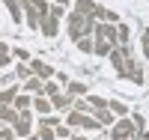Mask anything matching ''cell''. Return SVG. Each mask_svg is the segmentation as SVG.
I'll return each mask as SVG.
<instances>
[{
    "mask_svg": "<svg viewBox=\"0 0 149 140\" xmlns=\"http://www.w3.org/2000/svg\"><path fill=\"white\" fill-rule=\"evenodd\" d=\"M15 78H21V81L33 78V69H30V66H24V63H18V69H15Z\"/></svg>",
    "mask_w": 149,
    "mask_h": 140,
    "instance_id": "24",
    "label": "cell"
},
{
    "mask_svg": "<svg viewBox=\"0 0 149 140\" xmlns=\"http://www.w3.org/2000/svg\"><path fill=\"white\" fill-rule=\"evenodd\" d=\"M39 140H57L54 128H48V125H39Z\"/></svg>",
    "mask_w": 149,
    "mask_h": 140,
    "instance_id": "28",
    "label": "cell"
},
{
    "mask_svg": "<svg viewBox=\"0 0 149 140\" xmlns=\"http://www.w3.org/2000/svg\"><path fill=\"white\" fill-rule=\"evenodd\" d=\"M116 39H119V45H128V39H131L128 24H116Z\"/></svg>",
    "mask_w": 149,
    "mask_h": 140,
    "instance_id": "20",
    "label": "cell"
},
{
    "mask_svg": "<svg viewBox=\"0 0 149 140\" xmlns=\"http://www.w3.org/2000/svg\"><path fill=\"white\" fill-rule=\"evenodd\" d=\"M24 140H39V134H30V137H24Z\"/></svg>",
    "mask_w": 149,
    "mask_h": 140,
    "instance_id": "36",
    "label": "cell"
},
{
    "mask_svg": "<svg viewBox=\"0 0 149 140\" xmlns=\"http://www.w3.org/2000/svg\"><path fill=\"white\" fill-rule=\"evenodd\" d=\"M131 134H134V122L128 116H122L113 125V131H110V140H131Z\"/></svg>",
    "mask_w": 149,
    "mask_h": 140,
    "instance_id": "5",
    "label": "cell"
},
{
    "mask_svg": "<svg viewBox=\"0 0 149 140\" xmlns=\"http://www.w3.org/2000/svg\"><path fill=\"white\" fill-rule=\"evenodd\" d=\"M51 104H54V110H69L74 104V98L69 93H57V95H51Z\"/></svg>",
    "mask_w": 149,
    "mask_h": 140,
    "instance_id": "10",
    "label": "cell"
},
{
    "mask_svg": "<svg viewBox=\"0 0 149 140\" xmlns=\"http://www.w3.org/2000/svg\"><path fill=\"white\" fill-rule=\"evenodd\" d=\"M3 3H6V9H9L12 21H21V18H24V6L18 3V0H3Z\"/></svg>",
    "mask_w": 149,
    "mask_h": 140,
    "instance_id": "17",
    "label": "cell"
},
{
    "mask_svg": "<svg viewBox=\"0 0 149 140\" xmlns=\"http://www.w3.org/2000/svg\"><path fill=\"white\" fill-rule=\"evenodd\" d=\"M116 45H110L107 39H93V54L95 57H110V51H113Z\"/></svg>",
    "mask_w": 149,
    "mask_h": 140,
    "instance_id": "11",
    "label": "cell"
},
{
    "mask_svg": "<svg viewBox=\"0 0 149 140\" xmlns=\"http://www.w3.org/2000/svg\"><path fill=\"white\" fill-rule=\"evenodd\" d=\"M54 134H57V140H69L72 137V128H69V125H57Z\"/></svg>",
    "mask_w": 149,
    "mask_h": 140,
    "instance_id": "27",
    "label": "cell"
},
{
    "mask_svg": "<svg viewBox=\"0 0 149 140\" xmlns=\"http://www.w3.org/2000/svg\"><path fill=\"white\" fill-rule=\"evenodd\" d=\"M119 78H125V81H131V84H143V78H146V75H143V69L137 66V60L131 57V60L125 63V72H122Z\"/></svg>",
    "mask_w": 149,
    "mask_h": 140,
    "instance_id": "7",
    "label": "cell"
},
{
    "mask_svg": "<svg viewBox=\"0 0 149 140\" xmlns=\"http://www.w3.org/2000/svg\"><path fill=\"white\" fill-rule=\"evenodd\" d=\"M107 110L116 113V116H125V113H128V107L122 104V101H107Z\"/></svg>",
    "mask_w": 149,
    "mask_h": 140,
    "instance_id": "23",
    "label": "cell"
},
{
    "mask_svg": "<svg viewBox=\"0 0 149 140\" xmlns=\"http://www.w3.org/2000/svg\"><path fill=\"white\" fill-rule=\"evenodd\" d=\"M15 140H24V137H15Z\"/></svg>",
    "mask_w": 149,
    "mask_h": 140,
    "instance_id": "38",
    "label": "cell"
},
{
    "mask_svg": "<svg viewBox=\"0 0 149 140\" xmlns=\"http://www.w3.org/2000/svg\"><path fill=\"white\" fill-rule=\"evenodd\" d=\"M86 101H90L93 110H104L107 107V98H102V95H90V93H86Z\"/></svg>",
    "mask_w": 149,
    "mask_h": 140,
    "instance_id": "22",
    "label": "cell"
},
{
    "mask_svg": "<svg viewBox=\"0 0 149 140\" xmlns=\"http://www.w3.org/2000/svg\"><path fill=\"white\" fill-rule=\"evenodd\" d=\"M15 57H18V60H30V54H27L24 48H15Z\"/></svg>",
    "mask_w": 149,
    "mask_h": 140,
    "instance_id": "34",
    "label": "cell"
},
{
    "mask_svg": "<svg viewBox=\"0 0 149 140\" xmlns=\"http://www.w3.org/2000/svg\"><path fill=\"white\" fill-rule=\"evenodd\" d=\"M66 3H72V0H57V6H66Z\"/></svg>",
    "mask_w": 149,
    "mask_h": 140,
    "instance_id": "35",
    "label": "cell"
},
{
    "mask_svg": "<svg viewBox=\"0 0 149 140\" xmlns=\"http://www.w3.org/2000/svg\"><path fill=\"white\" fill-rule=\"evenodd\" d=\"M12 131H15L18 137H30V131H33V116H30V110H21V113H18V119L12 122Z\"/></svg>",
    "mask_w": 149,
    "mask_h": 140,
    "instance_id": "4",
    "label": "cell"
},
{
    "mask_svg": "<svg viewBox=\"0 0 149 140\" xmlns=\"http://www.w3.org/2000/svg\"><path fill=\"white\" fill-rule=\"evenodd\" d=\"M69 140H84V137H78V134H72V137H69Z\"/></svg>",
    "mask_w": 149,
    "mask_h": 140,
    "instance_id": "37",
    "label": "cell"
},
{
    "mask_svg": "<svg viewBox=\"0 0 149 140\" xmlns=\"http://www.w3.org/2000/svg\"><path fill=\"white\" fill-rule=\"evenodd\" d=\"M74 12H81V15H90V18H95L98 6L93 3V0H74Z\"/></svg>",
    "mask_w": 149,
    "mask_h": 140,
    "instance_id": "12",
    "label": "cell"
},
{
    "mask_svg": "<svg viewBox=\"0 0 149 140\" xmlns=\"http://www.w3.org/2000/svg\"><path fill=\"white\" fill-rule=\"evenodd\" d=\"M18 119V110L12 104H0V122H15Z\"/></svg>",
    "mask_w": 149,
    "mask_h": 140,
    "instance_id": "18",
    "label": "cell"
},
{
    "mask_svg": "<svg viewBox=\"0 0 149 140\" xmlns=\"http://www.w3.org/2000/svg\"><path fill=\"white\" fill-rule=\"evenodd\" d=\"M57 93H60V84H57V81H45L42 95H48V98H51V95H57Z\"/></svg>",
    "mask_w": 149,
    "mask_h": 140,
    "instance_id": "26",
    "label": "cell"
},
{
    "mask_svg": "<svg viewBox=\"0 0 149 140\" xmlns=\"http://www.w3.org/2000/svg\"><path fill=\"white\" fill-rule=\"evenodd\" d=\"M18 95V86H6V90H0V104H12Z\"/></svg>",
    "mask_w": 149,
    "mask_h": 140,
    "instance_id": "19",
    "label": "cell"
},
{
    "mask_svg": "<svg viewBox=\"0 0 149 140\" xmlns=\"http://www.w3.org/2000/svg\"><path fill=\"white\" fill-rule=\"evenodd\" d=\"M39 125H48V128H57V125H63L60 122V116H42V122Z\"/></svg>",
    "mask_w": 149,
    "mask_h": 140,
    "instance_id": "30",
    "label": "cell"
},
{
    "mask_svg": "<svg viewBox=\"0 0 149 140\" xmlns=\"http://www.w3.org/2000/svg\"><path fill=\"white\" fill-rule=\"evenodd\" d=\"M12 107H15L18 113H21V110H30V107H33V98H30L27 93H18L15 101H12Z\"/></svg>",
    "mask_w": 149,
    "mask_h": 140,
    "instance_id": "16",
    "label": "cell"
},
{
    "mask_svg": "<svg viewBox=\"0 0 149 140\" xmlns=\"http://www.w3.org/2000/svg\"><path fill=\"white\" fill-rule=\"evenodd\" d=\"M131 122H134V131H143V128H146V119L140 116V113H134V116H131Z\"/></svg>",
    "mask_w": 149,
    "mask_h": 140,
    "instance_id": "31",
    "label": "cell"
},
{
    "mask_svg": "<svg viewBox=\"0 0 149 140\" xmlns=\"http://www.w3.org/2000/svg\"><path fill=\"white\" fill-rule=\"evenodd\" d=\"M66 125H69V128H84V131H98V128H102V125L95 122V116H90V113H81V110H69Z\"/></svg>",
    "mask_w": 149,
    "mask_h": 140,
    "instance_id": "2",
    "label": "cell"
},
{
    "mask_svg": "<svg viewBox=\"0 0 149 140\" xmlns=\"http://www.w3.org/2000/svg\"><path fill=\"white\" fill-rule=\"evenodd\" d=\"M146 69H149V66H146Z\"/></svg>",
    "mask_w": 149,
    "mask_h": 140,
    "instance_id": "39",
    "label": "cell"
},
{
    "mask_svg": "<svg viewBox=\"0 0 149 140\" xmlns=\"http://www.w3.org/2000/svg\"><path fill=\"white\" fill-rule=\"evenodd\" d=\"M66 93H69L72 98H84L90 90H86V84H81V81H69V84H66Z\"/></svg>",
    "mask_w": 149,
    "mask_h": 140,
    "instance_id": "14",
    "label": "cell"
},
{
    "mask_svg": "<svg viewBox=\"0 0 149 140\" xmlns=\"http://www.w3.org/2000/svg\"><path fill=\"white\" fill-rule=\"evenodd\" d=\"M95 18H90V15H81V12H72V15L66 18V30H69V36L74 42L78 39H84V36H90L93 30H95Z\"/></svg>",
    "mask_w": 149,
    "mask_h": 140,
    "instance_id": "1",
    "label": "cell"
},
{
    "mask_svg": "<svg viewBox=\"0 0 149 140\" xmlns=\"http://www.w3.org/2000/svg\"><path fill=\"white\" fill-rule=\"evenodd\" d=\"M78 51H81V54H93V39H90V36L78 39Z\"/></svg>",
    "mask_w": 149,
    "mask_h": 140,
    "instance_id": "25",
    "label": "cell"
},
{
    "mask_svg": "<svg viewBox=\"0 0 149 140\" xmlns=\"http://www.w3.org/2000/svg\"><path fill=\"white\" fill-rule=\"evenodd\" d=\"M33 107H36V113H42V116H48V113L54 110V104H51V98H48V95H36V98H33Z\"/></svg>",
    "mask_w": 149,
    "mask_h": 140,
    "instance_id": "13",
    "label": "cell"
},
{
    "mask_svg": "<svg viewBox=\"0 0 149 140\" xmlns=\"http://www.w3.org/2000/svg\"><path fill=\"white\" fill-rule=\"evenodd\" d=\"M140 45H143V54L149 57V30H143V39H140Z\"/></svg>",
    "mask_w": 149,
    "mask_h": 140,
    "instance_id": "32",
    "label": "cell"
},
{
    "mask_svg": "<svg viewBox=\"0 0 149 140\" xmlns=\"http://www.w3.org/2000/svg\"><path fill=\"white\" fill-rule=\"evenodd\" d=\"M93 116H95V122H98V125H110V122H113V113H110L107 107H104V110H95Z\"/></svg>",
    "mask_w": 149,
    "mask_h": 140,
    "instance_id": "21",
    "label": "cell"
},
{
    "mask_svg": "<svg viewBox=\"0 0 149 140\" xmlns=\"http://www.w3.org/2000/svg\"><path fill=\"white\" fill-rule=\"evenodd\" d=\"M93 39H107L110 45H119V39H116V24H102V21H98L95 30H93Z\"/></svg>",
    "mask_w": 149,
    "mask_h": 140,
    "instance_id": "6",
    "label": "cell"
},
{
    "mask_svg": "<svg viewBox=\"0 0 149 140\" xmlns=\"http://www.w3.org/2000/svg\"><path fill=\"white\" fill-rule=\"evenodd\" d=\"M48 15H54V18H63V6H51V9H48Z\"/></svg>",
    "mask_w": 149,
    "mask_h": 140,
    "instance_id": "33",
    "label": "cell"
},
{
    "mask_svg": "<svg viewBox=\"0 0 149 140\" xmlns=\"http://www.w3.org/2000/svg\"><path fill=\"white\" fill-rule=\"evenodd\" d=\"M30 69H33V75L36 78H42V81H51L54 78V66H48V63H42V60H30Z\"/></svg>",
    "mask_w": 149,
    "mask_h": 140,
    "instance_id": "8",
    "label": "cell"
},
{
    "mask_svg": "<svg viewBox=\"0 0 149 140\" xmlns=\"http://www.w3.org/2000/svg\"><path fill=\"white\" fill-rule=\"evenodd\" d=\"M42 90H45V81H42V78H36V75L24 81V93H36V95H42Z\"/></svg>",
    "mask_w": 149,
    "mask_h": 140,
    "instance_id": "15",
    "label": "cell"
},
{
    "mask_svg": "<svg viewBox=\"0 0 149 140\" xmlns=\"http://www.w3.org/2000/svg\"><path fill=\"white\" fill-rule=\"evenodd\" d=\"M9 60H12V57H9V48L0 42V69H3V66H9Z\"/></svg>",
    "mask_w": 149,
    "mask_h": 140,
    "instance_id": "29",
    "label": "cell"
},
{
    "mask_svg": "<svg viewBox=\"0 0 149 140\" xmlns=\"http://www.w3.org/2000/svg\"><path fill=\"white\" fill-rule=\"evenodd\" d=\"M42 36H48V39H54V36L60 33V18H54V15H48L45 21H42Z\"/></svg>",
    "mask_w": 149,
    "mask_h": 140,
    "instance_id": "9",
    "label": "cell"
},
{
    "mask_svg": "<svg viewBox=\"0 0 149 140\" xmlns=\"http://www.w3.org/2000/svg\"><path fill=\"white\" fill-rule=\"evenodd\" d=\"M131 57H134V54H131V45H116L113 51H110V66L116 69V75L125 72V63H128Z\"/></svg>",
    "mask_w": 149,
    "mask_h": 140,
    "instance_id": "3",
    "label": "cell"
}]
</instances>
